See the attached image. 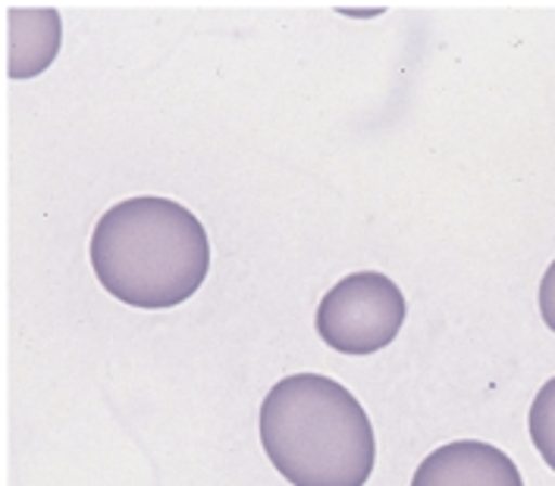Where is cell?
I'll use <instances>...</instances> for the list:
<instances>
[{
  "label": "cell",
  "instance_id": "cell-5",
  "mask_svg": "<svg viewBox=\"0 0 555 486\" xmlns=\"http://www.w3.org/2000/svg\"><path fill=\"white\" fill-rule=\"evenodd\" d=\"M60 13L51 7H10L7 10V76H41L60 51Z\"/></svg>",
  "mask_w": 555,
  "mask_h": 486
},
{
  "label": "cell",
  "instance_id": "cell-3",
  "mask_svg": "<svg viewBox=\"0 0 555 486\" xmlns=\"http://www.w3.org/2000/svg\"><path fill=\"white\" fill-rule=\"evenodd\" d=\"M409 317L402 289L377 270L349 273L318 305V336L343 355H374L399 336Z\"/></svg>",
  "mask_w": 555,
  "mask_h": 486
},
{
  "label": "cell",
  "instance_id": "cell-6",
  "mask_svg": "<svg viewBox=\"0 0 555 486\" xmlns=\"http://www.w3.org/2000/svg\"><path fill=\"white\" fill-rule=\"evenodd\" d=\"M527 430L537 446L540 458L555 471V376L540 386L533 396L530 414H527Z\"/></svg>",
  "mask_w": 555,
  "mask_h": 486
},
{
  "label": "cell",
  "instance_id": "cell-4",
  "mask_svg": "<svg viewBox=\"0 0 555 486\" xmlns=\"http://www.w3.org/2000/svg\"><path fill=\"white\" fill-rule=\"evenodd\" d=\"M411 486H525V481L518 464L496 446L455 439L417 464Z\"/></svg>",
  "mask_w": 555,
  "mask_h": 486
},
{
  "label": "cell",
  "instance_id": "cell-7",
  "mask_svg": "<svg viewBox=\"0 0 555 486\" xmlns=\"http://www.w3.org/2000/svg\"><path fill=\"white\" fill-rule=\"evenodd\" d=\"M540 315H543V323L555 333V260L550 264V270L543 273V283H540Z\"/></svg>",
  "mask_w": 555,
  "mask_h": 486
},
{
  "label": "cell",
  "instance_id": "cell-1",
  "mask_svg": "<svg viewBox=\"0 0 555 486\" xmlns=\"http://www.w3.org/2000/svg\"><path fill=\"white\" fill-rule=\"evenodd\" d=\"M88 258L107 295L132 308L164 311L202 289L210 242L202 220L179 201L135 195L101 214Z\"/></svg>",
  "mask_w": 555,
  "mask_h": 486
},
{
  "label": "cell",
  "instance_id": "cell-2",
  "mask_svg": "<svg viewBox=\"0 0 555 486\" xmlns=\"http://www.w3.org/2000/svg\"><path fill=\"white\" fill-rule=\"evenodd\" d=\"M261 446L293 486H364L377 439L349 389L323 373L283 376L261 405Z\"/></svg>",
  "mask_w": 555,
  "mask_h": 486
}]
</instances>
